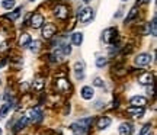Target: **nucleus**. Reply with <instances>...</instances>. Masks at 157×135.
Here are the masks:
<instances>
[{"instance_id": "nucleus-1", "label": "nucleus", "mask_w": 157, "mask_h": 135, "mask_svg": "<svg viewBox=\"0 0 157 135\" xmlns=\"http://www.w3.org/2000/svg\"><path fill=\"white\" fill-rule=\"evenodd\" d=\"M93 19V10L90 7H83L78 13V21L82 23H89Z\"/></svg>"}, {"instance_id": "nucleus-2", "label": "nucleus", "mask_w": 157, "mask_h": 135, "mask_svg": "<svg viewBox=\"0 0 157 135\" xmlns=\"http://www.w3.org/2000/svg\"><path fill=\"white\" fill-rule=\"evenodd\" d=\"M150 62H151V57H150V54L143 52V54H138V55L135 57V64H137V66H140V67L148 66Z\"/></svg>"}, {"instance_id": "nucleus-3", "label": "nucleus", "mask_w": 157, "mask_h": 135, "mask_svg": "<svg viewBox=\"0 0 157 135\" xmlns=\"http://www.w3.org/2000/svg\"><path fill=\"white\" fill-rule=\"evenodd\" d=\"M115 36H117V29L115 28H108L103 31V34H102V39L105 41V42H112L115 39Z\"/></svg>"}, {"instance_id": "nucleus-4", "label": "nucleus", "mask_w": 157, "mask_h": 135, "mask_svg": "<svg viewBox=\"0 0 157 135\" xmlns=\"http://www.w3.org/2000/svg\"><path fill=\"white\" fill-rule=\"evenodd\" d=\"M44 25V16L41 15V13H34L32 17H31V26L35 29L41 28Z\"/></svg>"}, {"instance_id": "nucleus-5", "label": "nucleus", "mask_w": 157, "mask_h": 135, "mask_svg": "<svg viewBox=\"0 0 157 135\" xmlns=\"http://www.w3.org/2000/svg\"><path fill=\"white\" fill-rule=\"evenodd\" d=\"M28 119L34 121V122H41L42 121V113L38 107H34V109H29L28 112Z\"/></svg>"}, {"instance_id": "nucleus-6", "label": "nucleus", "mask_w": 157, "mask_h": 135, "mask_svg": "<svg viewBox=\"0 0 157 135\" xmlns=\"http://www.w3.org/2000/svg\"><path fill=\"white\" fill-rule=\"evenodd\" d=\"M138 83H141V84H144V86L153 84V74L147 73V71L141 73L140 76H138Z\"/></svg>"}, {"instance_id": "nucleus-7", "label": "nucleus", "mask_w": 157, "mask_h": 135, "mask_svg": "<svg viewBox=\"0 0 157 135\" xmlns=\"http://www.w3.org/2000/svg\"><path fill=\"white\" fill-rule=\"evenodd\" d=\"M54 15H56L58 19H66V17L68 16V9L66 7V6L58 5L56 7V10H54Z\"/></svg>"}, {"instance_id": "nucleus-8", "label": "nucleus", "mask_w": 157, "mask_h": 135, "mask_svg": "<svg viewBox=\"0 0 157 135\" xmlns=\"http://www.w3.org/2000/svg\"><path fill=\"white\" fill-rule=\"evenodd\" d=\"M56 31L57 29L52 23H47L44 28H42V36H44V38H51V36H54Z\"/></svg>"}, {"instance_id": "nucleus-9", "label": "nucleus", "mask_w": 157, "mask_h": 135, "mask_svg": "<svg viewBox=\"0 0 157 135\" xmlns=\"http://www.w3.org/2000/svg\"><path fill=\"white\" fill-rule=\"evenodd\" d=\"M127 112L132 116V118H141L144 115V107L143 106H131Z\"/></svg>"}, {"instance_id": "nucleus-10", "label": "nucleus", "mask_w": 157, "mask_h": 135, "mask_svg": "<svg viewBox=\"0 0 157 135\" xmlns=\"http://www.w3.org/2000/svg\"><path fill=\"white\" fill-rule=\"evenodd\" d=\"M118 134L119 135H131L132 134V126H131V124H127V122L121 124L119 128H118Z\"/></svg>"}, {"instance_id": "nucleus-11", "label": "nucleus", "mask_w": 157, "mask_h": 135, "mask_svg": "<svg viewBox=\"0 0 157 135\" xmlns=\"http://www.w3.org/2000/svg\"><path fill=\"white\" fill-rule=\"evenodd\" d=\"M80 95H82V97H83L84 100H90L92 97H93V89H92V86H84L83 89H82V92H80Z\"/></svg>"}, {"instance_id": "nucleus-12", "label": "nucleus", "mask_w": 157, "mask_h": 135, "mask_svg": "<svg viewBox=\"0 0 157 135\" xmlns=\"http://www.w3.org/2000/svg\"><path fill=\"white\" fill-rule=\"evenodd\" d=\"M131 105L132 106H146L147 105V99L146 97H143V96H134V97H131Z\"/></svg>"}, {"instance_id": "nucleus-13", "label": "nucleus", "mask_w": 157, "mask_h": 135, "mask_svg": "<svg viewBox=\"0 0 157 135\" xmlns=\"http://www.w3.org/2000/svg\"><path fill=\"white\" fill-rule=\"evenodd\" d=\"M68 89H70L68 80H66V79L57 80V90H58V92H67Z\"/></svg>"}, {"instance_id": "nucleus-14", "label": "nucleus", "mask_w": 157, "mask_h": 135, "mask_svg": "<svg viewBox=\"0 0 157 135\" xmlns=\"http://www.w3.org/2000/svg\"><path fill=\"white\" fill-rule=\"evenodd\" d=\"M111 118H108V116H102V118H99V121H98V129H105V128H108L109 125H111Z\"/></svg>"}, {"instance_id": "nucleus-15", "label": "nucleus", "mask_w": 157, "mask_h": 135, "mask_svg": "<svg viewBox=\"0 0 157 135\" xmlns=\"http://www.w3.org/2000/svg\"><path fill=\"white\" fill-rule=\"evenodd\" d=\"M71 131H73L74 135H86V132H87V129L84 126H82V125H78V124L71 125Z\"/></svg>"}, {"instance_id": "nucleus-16", "label": "nucleus", "mask_w": 157, "mask_h": 135, "mask_svg": "<svg viewBox=\"0 0 157 135\" xmlns=\"http://www.w3.org/2000/svg\"><path fill=\"white\" fill-rule=\"evenodd\" d=\"M71 42H73L76 47H80L83 44V34L82 32H76V34L71 35Z\"/></svg>"}, {"instance_id": "nucleus-17", "label": "nucleus", "mask_w": 157, "mask_h": 135, "mask_svg": "<svg viewBox=\"0 0 157 135\" xmlns=\"http://www.w3.org/2000/svg\"><path fill=\"white\" fill-rule=\"evenodd\" d=\"M31 41H32L31 39V35L26 34V32H23V34L19 36V45H21V47H28Z\"/></svg>"}, {"instance_id": "nucleus-18", "label": "nucleus", "mask_w": 157, "mask_h": 135, "mask_svg": "<svg viewBox=\"0 0 157 135\" xmlns=\"http://www.w3.org/2000/svg\"><path fill=\"white\" fill-rule=\"evenodd\" d=\"M26 124H28V116H22V118H19L17 124L15 125V131H19V129H22V128H25Z\"/></svg>"}, {"instance_id": "nucleus-19", "label": "nucleus", "mask_w": 157, "mask_h": 135, "mask_svg": "<svg viewBox=\"0 0 157 135\" xmlns=\"http://www.w3.org/2000/svg\"><path fill=\"white\" fill-rule=\"evenodd\" d=\"M15 5H16V0H3V2H2V6L5 7L6 10H10V9H13V7H15Z\"/></svg>"}, {"instance_id": "nucleus-20", "label": "nucleus", "mask_w": 157, "mask_h": 135, "mask_svg": "<svg viewBox=\"0 0 157 135\" xmlns=\"http://www.w3.org/2000/svg\"><path fill=\"white\" fill-rule=\"evenodd\" d=\"M41 45H42V42H41V41H34V42L31 41L28 47H29V50H31V51H34V52H36V51H39V48H41Z\"/></svg>"}, {"instance_id": "nucleus-21", "label": "nucleus", "mask_w": 157, "mask_h": 135, "mask_svg": "<svg viewBox=\"0 0 157 135\" xmlns=\"http://www.w3.org/2000/svg\"><path fill=\"white\" fill-rule=\"evenodd\" d=\"M10 107H12V105L10 103H5L3 106L0 107V118H5L6 116V113L10 111Z\"/></svg>"}, {"instance_id": "nucleus-22", "label": "nucleus", "mask_w": 157, "mask_h": 135, "mask_svg": "<svg viewBox=\"0 0 157 135\" xmlns=\"http://www.w3.org/2000/svg\"><path fill=\"white\" fill-rule=\"evenodd\" d=\"M78 125H82V126H84L86 129H89V126L92 125V118H86V119H80L77 122Z\"/></svg>"}, {"instance_id": "nucleus-23", "label": "nucleus", "mask_w": 157, "mask_h": 135, "mask_svg": "<svg viewBox=\"0 0 157 135\" xmlns=\"http://www.w3.org/2000/svg\"><path fill=\"white\" fill-rule=\"evenodd\" d=\"M21 13H22V7H17V9H15V10L12 12V15H9V17H10L12 21H16L17 17L21 16Z\"/></svg>"}, {"instance_id": "nucleus-24", "label": "nucleus", "mask_w": 157, "mask_h": 135, "mask_svg": "<svg viewBox=\"0 0 157 135\" xmlns=\"http://www.w3.org/2000/svg\"><path fill=\"white\" fill-rule=\"evenodd\" d=\"M137 16V7H132L131 10H129V15L127 16V19H125V23H128V22H131L134 17Z\"/></svg>"}, {"instance_id": "nucleus-25", "label": "nucleus", "mask_w": 157, "mask_h": 135, "mask_svg": "<svg viewBox=\"0 0 157 135\" xmlns=\"http://www.w3.org/2000/svg\"><path fill=\"white\" fill-rule=\"evenodd\" d=\"M74 70H76V73H77V74H83L84 64L82 61H77L76 64H74Z\"/></svg>"}, {"instance_id": "nucleus-26", "label": "nucleus", "mask_w": 157, "mask_h": 135, "mask_svg": "<svg viewBox=\"0 0 157 135\" xmlns=\"http://www.w3.org/2000/svg\"><path fill=\"white\" fill-rule=\"evenodd\" d=\"M44 87V79H36L34 81V89H36V90H41Z\"/></svg>"}, {"instance_id": "nucleus-27", "label": "nucleus", "mask_w": 157, "mask_h": 135, "mask_svg": "<svg viewBox=\"0 0 157 135\" xmlns=\"http://www.w3.org/2000/svg\"><path fill=\"white\" fill-rule=\"evenodd\" d=\"M103 66H106V58L105 57H98V60H96V67H103Z\"/></svg>"}, {"instance_id": "nucleus-28", "label": "nucleus", "mask_w": 157, "mask_h": 135, "mask_svg": "<svg viewBox=\"0 0 157 135\" xmlns=\"http://www.w3.org/2000/svg\"><path fill=\"white\" fill-rule=\"evenodd\" d=\"M61 51H63V54H64V55H70V54H71V47H70V45H68V44L63 45Z\"/></svg>"}, {"instance_id": "nucleus-29", "label": "nucleus", "mask_w": 157, "mask_h": 135, "mask_svg": "<svg viewBox=\"0 0 157 135\" xmlns=\"http://www.w3.org/2000/svg\"><path fill=\"white\" fill-rule=\"evenodd\" d=\"M93 86H96V87H103L105 86V83H103V80L99 79V77H95V80H93Z\"/></svg>"}, {"instance_id": "nucleus-30", "label": "nucleus", "mask_w": 157, "mask_h": 135, "mask_svg": "<svg viewBox=\"0 0 157 135\" xmlns=\"http://www.w3.org/2000/svg\"><path fill=\"white\" fill-rule=\"evenodd\" d=\"M151 35H153V36H156V35H157V25H156V16L153 17V21H151Z\"/></svg>"}, {"instance_id": "nucleus-31", "label": "nucleus", "mask_w": 157, "mask_h": 135, "mask_svg": "<svg viewBox=\"0 0 157 135\" xmlns=\"http://www.w3.org/2000/svg\"><path fill=\"white\" fill-rule=\"evenodd\" d=\"M150 129H151V125H150V124L144 125V126H143V129L140 131V134H138V135H147V134H148V131H150Z\"/></svg>"}, {"instance_id": "nucleus-32", "label": "nucleus", "mask_w": 157, "mask_h": 135, "mask_svg": "<svg viewBox=\"0 0 157 135\" xmlns=\"http://www.w3.org/2000/svg\"><path fill=\"white\" fill-rule=\"evenodd\" d=\"M7 50V42H2L0 44V51H6Z\"/></svg>"}, {"instance_id": "nucleus-33", "label": "nucleus", "mask_w": 157, "mask_h": 135, "mask_svg": "<svg viewBox=\"0 0 157 135\" xmlns=\"http://www.w3.org/2000/svg\"><path fill=\"white\" fill-rule=\"evenodd\" d=\"M83 2H86V3H89V2H90V0H83Z\"/></svg>"}, {"instance_id": "nucleus-34", "label": "nucleus", "mask_w": 157, "mask_h": 135, "mask_svg": "<svg viewBox=\"0 0 157 135\" xmlns=\"http://www.w3.org/2000/svg\"><path fill=\"white\" fill-rule=\"evenodd\" d=\"M2 132H3V131H2V128H0V135H2Z\"/></svg>"}, {"instance_id": "nucleus-35", "label": "nucleus", "mask_w": 157, "mask_h": 135, "mask_svg": "<svg viewBox=\"0 0 157 135\" xmlns=\"http://www.w3.org/2000/svg\"><path fill=\"white\" fill-rule=\"evenodd\" d=\"M143 2H150V0H143Z\"/></svg>"}, {"instance_id": "nucleus-36", "label": "nucleus", "mask_w": 157, "mask_h": 135, "mask_svg": "<svg viewBox=\"0 0 157 135\" xmlns=\"http://www.w3.org/2000/svg\"><path fill=\"white\" fill-rule=\"evenodd\" d=\"M29 2H35V0H29Z\"/></svg>"}, {"instance_id": "nucleus-37", "label": "nucleus", "mask_w": 157, "mask_h": 135, "mask_svg": "<svg viewBox=\"0 0 157 135\" xmlns=\"http://www.w3.org/2000/svg\"><path fill=\"white\" fill-rule=\"evenodd\" d=\"M122 2H127V0H122Z\"/></svg>"}]
</instances>
